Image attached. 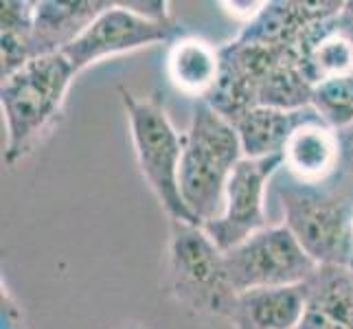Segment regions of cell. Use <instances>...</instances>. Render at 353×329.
I'll use <instances>...</instances> for the list:
<instances>
[{
    "mask_svg": "<svg viewBox=\"0 0 353 329\" xmlns=\"http://www.w3.org/2000/svg\"><path fill=\"white\" fill-rule=\"evenodd\" d=\"M77 75L66 55L55 53L35 57L3 79L0 106L7 128L5 163L9 167L27 158L44 134L53 130Z\"/></svg>",
    "mask_w": 353,
    "mask_h": 329,
    "instance_id": "1",
    "label": "cell"
},
{
    "mask_svg": "<svg viewBox=\"0 0 353 329\" xmlns=\"http://www.w3.org/2000/svg\"><path fill=\"white\" fill-rule=\"evenodd\" d=\"M241 158L235 126L206 101H196L191 123L182 134L180 191L200 226L222 213L226 185Z\"/></svg>",
    "mask_w": 353,
    "mask_h": 329,
    "instance_id": "2",
    "label": "cell"
},
{
    "mask_svg": "<svg viewBox=\"0 0 353 329\" xmlns=\"http://www.w3.org/2000/svg\"><path fill=\"white\" fill-rule=\"evenodd\" d=\"M167 277L176 301L191 312L233 319L239 295L228 279L224 250L202 226L169 222Z\"/></svg>",
    "mask_w": 353,
    "mask_h": 329,
    "instance_id": "3",
    "label": "cell"
},
{
    "mask_svg": "<svg viewBox=\"0 0 353 329\" xmlns=\"http://www.w3.org/2000/svg\"><path fill=\"white\" fill-rule=\"evenodd\" d=\"M119 94L128 114L134 154L154 198L167 213L169 222L198 224L180 191L182 134L169 121L165 106L156 97L143 99L125 88H121Z\"/></svg>",
    "mask_w": 353,
    "mask_h": 329,
    "instance_id": "4",
    "label": "cell"
},
{
    "mask_svg": "<svg viewBox=\"0 0 353 329\" xmlns=\"http://www.w3.org/2000/svg\"><path fill=\"white\" fill-rule=\"evenodd\" d=\"M283 224L316 266H349L353 202L336 191L292 182L279 191Z\"/></svg>",
    "mask_w": 353,
    "mask_h": 329,
    "instance_id": "5",
    "label": "cell"
},
{
    "mask_svg": "<svg viewBox=\"0 0 353 329\" xmlns=\"http://www.w3.org/2000/svg\"><path fill=\"white\" fill-rule=\"evenodd\" d=\"M224 257L237 295L257 288L301 286L319 268L285 224L265 226L226 250Z\"/></svg>",
    "mask_w": 353,
    "mask_h": 329,
    "instance_id": "6",
    "label": "cell"
},
{
    "mask_svg": "<svg viewBox=\"0 0 353 329\" xmlns=\"http://www.w3.org/2000/svg\"><path fill=\"white\" fill-rule=\"evenodd\" d=\"M187 31L174 18H150L130 3H112L62 55L77 72L105 57L137 51L143 46L174 42Z\"/></svg>",
    "mask_w": 353,
    "mask_h": 329,
    "instance_id": "7",
    "label": "cell"
},
{
    "mask_svg": "<svg viewBox=\"0 0 353 329\" xmlns=\"http://www.w3.org/2000/svg\"><path fill=\"white\" fill-rule=\"evenodd\" d=\"M283 167V156L246 158L243 156L230 174L224 191V209L202 228L224 252L259 233L265 222V187Z\"/></svg>",
    "mask_w": 353,
    "mask_h": 329,
    "instance_id": "8",
    "label": "cell"
},
{
    "mask_svg": "<svg viewBox=\"0 0 353 329\" xmlns=\"http://www.w3.org/2000/svg\"><path fill=\"white\" fill-rule=\"evenodd\" d=\"M294 48L314 86L334 77H353V9L349 3L334 16L314 22Z\"/></svg>",
    "mask_w": 353,
    "mask_h": 329,
    "instance_id": "9",
    "label": "cell"
},
{
    "mask_svg": "<svg viewBox=\"0 0 353 329\" xmlns=\"http://www.w3.org/2000/svg\"><path fill=\"white\" fill-rule=\"evenodd\" d=\"M345 7L340 0H270L237 33V40L268 48H294L314 22Z\"/></svg>",
    "mask_w": 353,
    "mask_h": 329,
    "instance_id": "10",
    "label": "cell"
},
{
    "mask_svg": "<svg viewBox=\"0 0 353 329\" xmlns=\"http://www.w3.org/2000/svg\"><path fill=\"white\" fill-rule=\"evenodd\" d=\"M345 156L343 132L330 128L314 114L301 123L288 141L283 167L301 185L321 187L338 172Z\"/></svg>",
    "mask_w": 353,
    "mask_h": 329,
    "instance_id": "11",
    "label": "cell"
},
{
    "mask_svg": "<svg viewBox=\"0 0 353 329\" xmlns=\"http://www.w3.org/2000/svg\"><path fill=\"white\" fill-rule=\"evenodd\" d=\"M112 3L108 0H40L33 14V57L64 53Z\"/></svg>",
    "mask_w": 353,
    "mask_h": 329,
    "instance_id": "12",
    "label": "cell"
},
{
    "mask_svg": "<svg viewBox=\"0 0 353 329\" xmlns=\"http://www.w3.org/2000/svg\"><path fill=\"white\" fill-rule=\"evenodd\" d=\"M305 312L299 329H353V270L319 266L305 281Z\"/></svg>",
    "mask_w": 353,
    "mask_h": 329,
    "instance_id": "13",
    "label": "cell"
},
{
    "mask_svg": "<svg viewBox=\"0 0 353 329\" xmlns=\"http://www.w3.org/2000/svg\"><path fill=\"white\" fill-rule=\"evenodd\" d=\"M305 295V283L241 292L230 321L235 329H299Z\"/></svg>",
    "mask_w": 353,
    "mask_h": 329,
    "instance_id": "14",
    "label": "cell"
},
{
    "mask_svg": "<svg viewBox=\"0 0 353 329\" xmlns=\"http://www.w3.org/2000/svg\"><path fill=\"white\" fill-rule=\"evenodd\" d=\"M220 66V48H215L211 42L198 38V35L185 33L169 46L165 72L178 92L204 101L215 88Z\"/></svg>",
    "mask_w": 353,
    "mask_h": 329,
    "instance_id": "15",
    "label": "cell"
},
{
    "mask_svg": "<svg viewBox=\"0 0 353 329\" xmlns=\"http://www.w3.org/2000/svg\"><path fill=\"white\" fill-rule=\"evenodd\" d=\"M316 112L305 110H276L254 106L243 112L233 126L241 143V152L246 158H268L283 156V150L292 134L301 123H305Z\"/></svg>",
    "mask_w": 353,
    "mask_h": 329,
    "instance_id": "16",
    "label": "cell"
},
{
    "mask_svg": "<svg viewBox=\"0 0 353 329\" xmlns=\"http://www.w3.org/2000/svg\"><path fill=\"white\" fill-rule=\"evenodd\" d=\"M312 92L314 83L299 62L296 48H288L263 77L257 106L276 110H305L312 108Z\"/></svg>",
    "mask_w": 353,
    "mask_h": 329,
    "instance_id": "17",
    "label": "cell"
},
{
    "mask_svg": "<svg viewBox=\"0 0 353 329\" xmlns=\"http://www.w3.org/2000/svg\"><path fill=\"white\" fill-rule=\"evenodd\" d=\"M33 14L35 3L5 0L0 7V79L20 70L33 57Z\"/></svg>",
    "mask_w": 353,
    "mask_h": 329,
    "instance_id": "18",
    "label": "cell"
},
{
    "mask_svg": "<svg viewBox=\"0 0 353 329\" xmlns=\"http://www.w3.org/2000/svg\"><path fill=\"white\" fill-rule=\"evenodd\" d=\"M312 110L323 123L347 132L353 126V77H334L316 83Z\"/></svg>",
    "mask_w": 353,
    "mask_h": 329,
    "instance_id": "19",
    "label": "cell"
},
{
    "mask_svg": "<svg viewBox=\"0 0 353 329\" xmlns=\"http://www.w3.org/2000/svg\"><path fill=\"white\" fill-rule=\"evenodd\" d=\"M0 316H3V327L0 329H22V314L7 290H3V310H0Z\"/></svg>",
    "mask_w": 353,
    "mask_h": 329,
    "instance_id": "20",
    "label": "cell"
},
{
    "mask_svg": "<svg viewBox=\"0 0 353 329\" xmlns=\"http://www.w3.org/2000/svg\"><path fill=\"white\" fill-rule=\"evenodd\" d=\"M343 137H345V154L351 156V163H353V126L347 132H343Z\"/></svg>",
    "mask_w": 353,
    "mask_h": 329,
    "instance_id": "21",
    "label": "cell"
},
{
    "mask_svg": "<svg viewBox=\"0 0 353 329\" xmlns=\"http://www.w3.org/2000/svg\"><path fill=\"white\" fill-rule=\"evenodd\" d=\"M119 329H143L141 325H137V323H130V325H121Z\"/></svg>",
    "mask_w": 353,
    "mask_h": 329,
    "instance_id": "22",
    "label": "cell"
},
{
    "mask_svg": "<svg viewBox=\"0 0 353 329\" xmlns=\"http://www.w3.org/2000/svg\"><path fill=\"white\" fill-rule=\"evenodd\" d=\"M351 237H353V215H351Z\"/></svg>",
    "mask_w": 353,
    "mask_h": 329,
    "instance_id": "23",
    "label": "cell"
},
{
    "mask_svg": "<svg viewBox=\"0 0 353 329\" xmlns=\"http://www.w3.org/2000/svg\"><path fill=\"white\" fill-rule=\"evenodd\" d=\"M349 268H351V270H353V257H351V263H349Z\"/></svg>",
    "mask_w": 353,
    "mask_h": 329,
    "instance_id": "24",
    "label": "cell"
},
{
    "mask_svg": "<svg viewBox=\"0 0 353 329\" xmlns=\"http://www.w3.org/2000/svg\"><path fill=\"white\" fill-rule=\"evenodd\" d=\"M349 7H351V9H353V3H349Z\"/></svg>",
    "mask_w": 353,
    "mask_h": 329,
    "instance_id": "25",
    "label": "cell"
}]
</instances>
